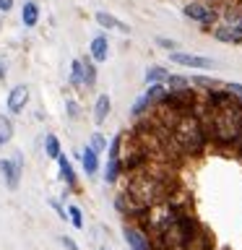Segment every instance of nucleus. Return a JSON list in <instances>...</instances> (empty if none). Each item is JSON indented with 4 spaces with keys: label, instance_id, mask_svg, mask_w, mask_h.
<instances>
[{
    "label": "nucleus",
    "instance_id": "4be33fe9",
    "mask_svg": "<svg viewBox=\"0 0 242 250\" xmlns=\"http://www.w3.org/2000/svg\"><path fill=\"white\" fill-rule=\"evenodd\" d=\"M91 148H94V154L99 156V151H104V148H107V141L101 138L99 133H94V136H91Z\"/></svg>",
    "mask_w": 242,
    "mask_h": 250
},
{
    "label": "nucleus",
    "instance_id": "39448f33",
    "mask_svg": "<svg viewBox=\"0 0 242 250\" xmlns=\"http://www.w3.org/2000/svg\"><path fill=\"white\" fill-rule=\"evenodd\" d=\"M185 16L187 19L201 21V23H214L216 21V11H208V8H203L201 3H187L185 5Z\"/></svg>",
    "mask_w": 242,
    "mask_h": 250
},
{
    "label": "nucleus",
    "instance_id": "f257e3e1",
    "mask_svg": "<svg viewBox=\"0 0 242 250\" xmlns=\"http://www.w3.org/2000/svg\"><path fill=\"white\" fill-rule=\"evenodd\" d=\"M172 144H175L180 151L185 154H198L206 148L208 144V136H206V128L198 117L193 115H182L177 117V123L172 125Z\"/></svg>",
    "mask_w": 242,
    "mask_h": 250
},
{
    "label": "nucleus",
    "instance_id": "1a4fd4ad",
    "mask_svg": "<svg viewBox=\"0 0 242 250\" xmlns=\"http://www.w3.org/2000/svg\"><path fill=\"white\" fill-rule=\"evenodd\" d=\"M109 107H112V102H109L107 94H101V97L97 99V104H94V123L101 125L107 120V115H109Z\"/></svg>",
    "mask_w": 242,
    "mask_h": 250
},
{
    "label": "nucleus",
    "instance_id": "412c9836",
    "mask_svg": "<svg viewBox=\"0 0 242 250\" xmlns=\"http://www.w3.org/2000/svg\"><path fill=\"white\" fill-rule=\"evenodd\" d=\"M68 219L73 222L76 229H81V227H83V216H81V208H78V206H70L68 208Z\"/></svg>",
    "mask_w": 242,
    "mask_h": 250
},
{
    "label": "nucleus",
    "instance_id": "cd10ccee",
    "mask_svg": "<svg viewBox=\"0 0 242 250\" xmlns=\"http://www.w3.org/2000/svg\"><path fill=\"white\" fill-rule=\"evenodd\" d=\"M11 8H13V0H0V11L3 13H8Z\"/></svg>",
    "mask_w": 242,
    "mask_h": 250
},
{
    "label": "nucleus",
    "instance_id": "20e7f679",
    "mask_svg": "<svg viewBox=\"0 0 242 250\" xmlns=\"http://www.w3.org/2000/svg\"><path fill=\"white\" fill-rule=\"evenodd\" d=\"M122 234H125V242L130 245V250H154L148 234L141 229V227H125Z\"/></svg>",
    "mask_w": 242,
    "mask_h": 250
},
{
    "label": "nucleus",
    "instance_id": "aec40b11",
    "mask_svg": "<svg viewBox=\"0 0 242 250\" xmlns=\"http://www.w3.org/2000/svg\"><path fill=\"white\" fill-rule=\"evenodd\" d=\"M13 138V125L5 120V117H0V146L8 144V141Z\"/></svg>",
    "mask_w": 242,
    "mask_h": 250
},
{
    "label": "nucleus",
    "instance_id": "6e6552de",
    "mask_svg": "<svg viewBox=\"0 0 242 250\" xmlns=\"http://www.w3.org/2000/svg\"><path fill=\"white\" fill-rule=\"evenodd\" d=\"M58 164H60V177L65 180V183L70 188H78V180H76V172H73V164H70V159L65 154H60L58 156Z\"/></svg>",
    "mask_w": 242,
    "mask_h": 250
},
{
    "label": "nucleus",
    "instance_id": "ddd939ff",
    "mask_svg": "<svg viewBox=\"0 0 242 250\" xmlns=\"http://www.w3.org/2000/svg\"><path fill=\"white\" fill-rule=\"evenodd\" d=\"M21 21H23V26H37V21H39V8H37V3H23Z\"/></svg>",
    "mask_w": 242,
    "mask_h": 250
},
{
    "label": "nucleus",
    "instance_id": "6ab92c4d",
    "mask_svg": "<svg viewBox=\"0 0 242 250\" xmlns=\"http://www.w3.org/2000/svg\"><path fill=\"white\" fill-rule=\"evenodd\" d=\"M44 151H47V156L58 159V156H60V141L55 138V136H47L44 138Z\"/></svg>",
    "mask_w": 242,
    "mask_h": 250
},
{
    "label": "nucleus",
    "instance_id": "2eb2a0df",
    "mask_svg": "<svg viewBox=\"0 0 242 250\" xmlns=\"http://www.w3.org/2000/svg\"><path fill=\"white\" fill-rule=\"evenodd\" d=\"M81 65H83V86H94L97 83V65H94V60L83 58Z\"/></svg>",
    "mask_w": 242,
    "mask_h": 250
},
{
    "label": "nucleus",
    "instance_id": "c85d7f7f",
    "mask_svg": "<svg viewBox=\"0 0 242 250\" xmlns=\"http://www.w3.org/2000/svg\"><path fill=\"white\" fill-rule=\"evenodd\" d=\"M68 112L70 115H78V104H76V102H70V104H68Z\"/></svg>",
    "mask_w": 242,
    "mask_h": 250
},
{
    "label": "nucleus",
    "instance_id": "393cba45",
    "mask_svg": "<svg viewBox=\"0 0 242 250\" xmlns=\"http://www.w3.org/2000/svg\"><path fill=\"white\" fill-rule=\"evenodd\" d=\"M156 44H159L161 47V50H177V42H175V39H167V37H159V39H156Z\"/></svg>",
    "mask_w": 242,
    "mask_h": 250
},
{
    "label": "nucleus",
    "instance_id": "7c9ffc66",
    "mask_svg": "<svg viewBox=\"0 0 242 250\" xmlns=\"http://www.w3.org/2000/svg\"><path fill=\"white\" fill-rule=\"evenodd\" d=\"M229 3H232V5H237V3H242V0H229Z\"/></svg>",
    "mask_w": 242,
    "mask_h": 250
},
{
    "label": "nucleus",
    "instance_id": "423d86ee",
    "mask_svg": "<svg viewBox=\"0 0 242 250\" xmlns=\"http://www.w3.org/2000/svg\"><path fill=\"white\" fill-rule=\"evenodd\" d=\"M26 102H29V86H13V91L8 94V109L16 115L23 109Z\"/></svg>",
    "mask_w": 242,
    "mask_h": 250
},
{
    "label": "nucleus",
    "instance_id": "f8f14e48",
    "mask_svg": "<svg viewBox=\"0 0 242 250\" xmlns=\"http://www.w3.org/2000/svg\"><path fill=\"white\" fill-rule=\"evenodd\" d=\"M97 23L99 26H104V29H120V31H128V26H125L122 21H117L112 13H107V11H97Z\"/></svg>",
    "mask_w": 242,
    "mask_h": 250
},
{
    "label": "nucleus",
    "instance_id": "b1692460",
    "mask_svg": "<svg viewBox=\"0 0 242 250\" xmlns=\"http://www.w3.org/2000/svg\"><path fill=\"white\" fill-rule=\"evenodd\" d=\"M148 107H151V102H148L146 97H141V99L136 102V104H133V115H141V112H146Z\"/></svg>",
    "mask_w": 242,
    "mask_h": 250
},
{
    "label": "nucleus",
    "instance_id": "2f4dec72",
    "mask_svg": "<svg viewBox=\"0 0 242 250\" xmlns=\"http://www.w3.org/2000/svg\"><path fill=\"white\" fill-rule=\"evenodd\" d=\"M101 250H104V248H101Z\"/></svg>",
    "mask_w": 242,
    "mask_h": 250
},
{
    "label": "nucleus",
    "instance_id": "9b49d317",
    "mask_svg": "<svg viewBox=\"0 0 242 250\" xmlns=\"http://www.w3.org/2000/svg\"><path fill=\"white\" fill-rule=\"evenodd\" d=\"M81 162H83V169H86V175H97V169H99V156L94 154V148L91 146H86L83 148V154H81Z\"/></svg>",
    "mask_w": 242,
    "mask_h": 250
},
{
    "label": "nucleus",
    "instance_id": "0eeeda50",
    "mask_svg": "<svg viewBox=\"0 0 242 250\" xmlns=\"http://www.w3.org/2000/svg\"><path fill=\"white\" fill-rule=\"evenodd\" d=\"M216 37L222 39V42L240 44L242 42V23H224V26L216 29Z\"/></svg>",
    "mask_w": 242,
    "mask_h": 250
},
{
    "label": "nucleus",
    "instance_id": "bb28decb",
    "mask_svg": "<svg viewBox=\"0 0 242 250\" xmlns=\"http://www.w3.org/2000/svg\"><path fill=\"white\" fill-rule=\"evenodd\" d=\"M60 242H62V245H65L68 250H81V248H78V245H76V240H73V237H62Z\"/></svg>",
    "mask_w": 242,
    "mask_h": 250
},
{
    "label": "nucleus",
    "instance_id": "a211bd4d",
    "mask_svg": "<svg viewBox=\"0 0 242 250\" xmlns=\"http://www.w3.org/2000/svg\"><path fill=\"white\" fill-rule=\"evenodd\" d=\"M70 86H83V65H81V60H73L70 62Z\"/></svg>",
    "mask_w": 242,
    "mask_h": 250
},
{
    "label": "nucleus",
    "instance_id": "c756f323",
    "mask_svg": "<svg viewBox=\"0 0 242 250\" xmlns=\"http://www.w3.org/2000/svg\"><path fill=\"white\" fill-rule=\"evenodd\" d=\"M0 78H5V65H3V60H0Z\"/></svg>",
    "mask_w": 242,
    "mask_h": 250
},
{
    "label": "nucleus",
    "instance_id": "9d476101",
    "mask_svg": "<svg viewBox=\"0 0 242 250\" xmlns=\"http://www.w3.org/2000/svg\"><path fill=\"white\" fill-rule=\"evenodd\" d=\"M107 37H94V42H91V60L94 62H104L107 60Z\"/></svg>",
    "mask_w": 242,
    "mask_h": 250
},
{
    "label": "nucleus",
    "instance_id": "7ed1b4c3",
    "mask_svg": "<svg viewBox=\"0 0 242 250\" xmlns=\"http://www.w3.org/2000/svg\"><path fill=\"white\" fill-rule=\"evenodd\" d=\"M0 172H3V177H5L8 190H16V188H19V180H21V156H16V159H3L0 162Z\"/></svg>",
    "mask_w": 242,
    "mask_h": 250
},
{
    "label": "nucleus",
    "instance_id": "a878e982",
    "mask_svg": "<svg viewBox=\"0 0 242 250\" xmlns=\"http://www.w3.org/2000/svg\"><path fill=\"white\" fill-rule=\"evenodd\" d=\"M50 203H52V208H55V211H58V216H60V219H68V211H65V208H62V206H60V203H58V201H50Z\"/></svg>",
    "mask_w": 242,
    "mask_h": 250
},
{
    "label": "nucleus",
    "instance_id": "f03ea898",
    "mask_svg": "<svg viewBox=\"0 0 242 250\" xmlns=\"http://www.w3.org/2000/svg\"><path fill=\"white\" fill-rule=\"evenodd\" d=\"M175 65H187V68H214V58H203V55H190V52H172Z\"/></svg>",
    "mask_w": 242,
    "mask_h": 250
},
{
    "label": "nucleus",
    "instance_id": "f3484780",
    "mask_svg": "<svg viewBox=\"0 0 242 250\" xmlns=\"http://www.w3.org/2000/svg\"><path fill=\"white\" fill-rule=\"evenodd\" d=\"M169 86V91H182V89H190V81H187L185 76H167V81H164Z\"/></svg>",
    "mask_w": 242,
    "mask_h": 250
},
{
    "label": "nucleus",
    "instance_id": "dca6fc26",
    "mask_svg": "<svg viewBox=\"0 0 242 250\" xmlns=\"http://www.w3.org/2000/svg\"><path fill=\"white\" fill-rule=\"evenodd\" d=\"M120 172H122L120 156H109V162H107V172H104V183H115Z\"/></svg>",
    "mask_w": 242,
    "mask_h": 250
},
{
    "label": "nucleus",
    "instance_id": "4468645a",
    "mask_svg": "<svg viewBox=\"0 0 242 250\" xmlns=\"http://www.w3.org/2000/svg\"><path fill=\"white\" fill-rule=\"evenodd\" d=\"M167 76H169V70H167V68H161V65H151V68L146 70V83H148V86L161 83V81H167Z\"/></svg>",
    "mask_w": 242,
    "mask_h": 250
},
{
    "label": "nucleus",
    "instance_id": "5701e85b",
    "mask_svg": "<svg viewBox=\"0 0 242 250\" xmlns=\"http://www.w3.org/2000/svg\"><path fill=\"white\" fill-rule=\"evenodd\" d=\"M190 83H198V86H203V89H211V91H214L216 86H219L216 81H211V78H203V76H195Z\"/></svg>",
    "mask_w": 242,
    "mask_h": 250
}]
</instances>
